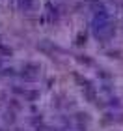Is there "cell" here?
I'll return each instance as SVG.
<instances>
[{"label":"cell","instance_id":"7a4b0ae2","mask_svg":"<svg viewBox=\"0 0 123 131\" xmlns=\"http://www.w3.org/2000/svg\"><path fill=\"white\" fill-rule=\"evenodd\" d=\"M34 6H36L34 0H19V8H21L22 11H32Z\"/></svg>","mask_w":123,"mask_h":131},{"label":"cell","instance_id":"3957f363","mask_svg":"<svg viewBox=\"0 0 123 131\" xmlns=\"http://www.w3.org/2000/svg\"><path fill=\"white\" fill-rule=\"evenodd\" d=\"M0 51H2L4 54H11V49H8V47H0Z\"/></svg>","mask_w":123,"mask_h":131},{"label":"cell","instance_id":"6da1fadb","mask_svg":"<svg viewBox=\"0 0 123 131\" xmlns=\"http://www.w3.org/2000/svg\"><path fill=\"white\" fill-rule=\"evenodd\" d=\"M37 71H39V68H37V66L28 64L26 68L22 69V77H26V79H36V77H37Z\"/></svg>","mask_w":123,"mask_h":131}]
</instances>
